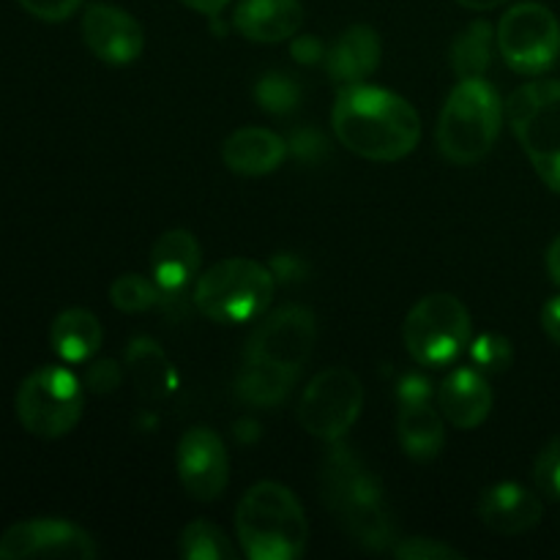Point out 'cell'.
<instances>
[{
	"label": "cell",
	"mask_w": 560,
	"mask_h": 560,
	"mask_svg": "<svg viewBox=\"0 0 560 560\" xmlns=\"http://www.w3.org/2000/svg\"><path fill=\"white\" fill-rule=\"evenodd\" d=\"M148 266L162 299H180L200 273V244L189 230H167L153 241Z\"/></svg>",
	"instance_id": "cell-15"
},
{
	"label": "cell",
	"mask_w": 560,
	"mask_h": 560,
	"mask_svg": "<svg viewBox=\"0 0 560 560\" xmlns=\"http://www.w3.org/2000/svg\"><path fill=\"white\" fill-rule=\"evenodd\" d=\"M492 47H495V31L487 20H476L457 33L452 42V69L459 80H474V77H485V71L492 63Z\"/></svg>",
	"instance_id": "cell-25"
},
{
	"label": "cell",
	"mask_w": 560,
	"mask_h": 560,
	"mask_svg": "<svg viewBox=\"0 0 560 560\" xmlns=\"http://www.w3.org/2000/svg\"><path fill=\"white\" fill-rule=\"evenodd\" d=\"M364 408V386L348 366H328L306 383L299 399V424L312 438L337 443L353 430Z\"/></svg>",
	"instance_id": "cell-10"
},
{
	"label": "cell",
	"mask_w": 560,
	"mask_h": 560,
	"mask_svg": "<svg viewBox=\"0 0 560 560\" xmlns=\"http://www.w3.org/2000/svg\"><path fill=\"white\" fill-rule=\"evenodd\" d=\"M399 446L416 463H430L443 452L446 430H443V413L432 402H408L399 405L397 419Z\"/></svg>",
	"instance_id": "cell-22"
},
{
	"label": "cell",
	"mask_w": 560,
	"mask_h": 560,
	"mask_svg": "<svg viewBox=\"0 0 560 560\" xmlns=\"http://www.w3.org/2000/svg\"><path fill=\"white\" fill-rule=\"evenodd\" d=\"M235 31L255 44H282L304 25L301 0H238Z\"/></svg>",
	"instance_id": "cell-18"
},
{
	"label": "cell",
	"mask_w": 560,
	"mask_h": 560,
	"mask_svg": "<svg viewBox=\"0 0 560 560\" xmlns=\"http://www.w3.org/2000/svg\"><path fill=\"white\" fill-rule=\"evenodd\" d=\"M503 126V104L485 77L459 80L438 118V148L452 164L468 167L495 148Z\"/></svg>",
	"instance_id": "cell-4"
},
{
	"label": "cell",
	"mask_w": 560,
	"mask_h": 560,
	"mask_svg": "<svg viewBox=\"0 0 560 560\" xmlns=\"http://www.w3.org/2000/svg\"><path fill=\"white\" fill-rule=\"evenodd\" d=\"M235 534L252 560H295L306 550L304 506L279 481H257L235 509Z\"/></svg>",
	"instance_id": "cell-3"
},
{
	"label": "cell",
	"mask_w": 560,
	"mask_h": 560,
	"mask_svg": "<svg viewBox=\"0 0 560 560\" xmlns=\"http://www.w3.org/2000/svg\"><path fill=\"white\" fill-rule=\"evenodd\" d=\"M506 118L547 189L560 195V82L534 80L506 102Z\"/></svg>",
	"instance_id": "cell-6"
},
{
	"label": "cell",
	"mask_w": 560,
	"mask_h": 560,
	"mask_svg": "<svg viewBox=\"0 0 560 560\" xmlns=\"http://www.w3.org/2000/svg\"><path fill=\"white\" fill-rule=\"evenodd\" d=\"M381 38L372 27L353 25L331 44L326 52V71L337 85H359L366 77L375 74L381 63Z\"/></svg>",
	"instance_id": "cell-21"
},
{
	"label": "cell",
	"mask_w": 560,
	"mask_h": 560,
	"mask_svg": "<svg viewBox=\"0 0 560 560\" xmlns=\"http://www.w3.org/2000/svg\"><path fill=\"white\" fill-rule=\"evenodd\" d=\"M82 42L102 63L129 66L145 49V33L129 11L109 3H91L82 14Z\"/></svg>",
	"instance_id": "cell-14"
},
{
	"label": "cell",
	"mask_w": 560,
	"mask_h": 560,
	"mask_svg": "<svg viewBox=\"0 0 560 560\" xmlns=\"http://www.w3.org/2000/svg\"><path fill=\"white\" fill-rule=\"evenodd\" d=\"M317 342L315 312L306 306H282L271 312L246 339L244 359L249 364L301 375Z\"/></svg>",
	"instance_id": "cell-11"
},
{
	"label": "cell",
	"mask_w": 560,
	"mask_h": 560,
	"mask_svg": "<svg viewBox=\"0 0 560 560\" xmlns=\"http://www.w3.org/2000/svg\"><path fill=\"white\" fill-rule=\"evenodd\" d=\"M435 397V388L432 383L427 381L424 375H405L397 386V402L408 405V402H432Z\"/></svg>",
	"instance_id": "cell-34"
},
{
	"label": "cell",
	"mask_w": 560,
	"mask_h": 560,
	"mask_svg": "<svg viewBox=\"0 0 560 560\" xmlns=\"http://www.w3.org/2000/svg\"><path fill=\"white\" fill-rule=\"evenodd\" d=\"M495 47L503 63L517 74H545L560 58L558 16L534 0L512 5L495 27Z\"/></svg>",
	"instance_id": "cell-9"
},
{
	"label": "cell",
	"mask_w": 560,
	"mask_h": 560,
	"mask_svg": "<svg viewBox=\"0 0 560 560\" xmlns=\"http://www.w3.org/2000/svg\"><path fill=\"white\" fill-rule=\"evenodd\" d=\"M175 468H178L180 487L195 501L213 503L228 490V446L211 427H191L184 432L175 452Z\"/></svg>",
	"instance_id": "cell-12"
},
{
	"label": "cell",
	"mask_w": 560,
	"mask_h": 560,
	"mask_svg": "<svg viewBox=\"0 0 560 560\" xmlns=\"http://www.w3.org/2000/svg\"><path fill=\"white\" fill-rule=\"evenodd\" d=\"M104 342V328L93 312L66 310L55 317L52 328H49V345H52L55 355L66 364H85L98 353Z\"/></svg>",
	"instance_id": "cell-23"
},
{
	"label": "cell",
	"mask_w": 560,
	"mask_h": 560,
	"mask_svg": "<svg viewBox=\"0 0 560 560\" xmlns=\"http://www.w3.org/2000/svg\"><path fill=\"white\" fill-rule=\"evenodd\" d=\"M323 501L355 545L372 552L392 547L394 523L383 485L342 441L331 443L323 459Z\"/></svg>",
	"instance_id": "cell-2"
},
{
	"label": "cell",
	"mask_w": 560,
	"mask_h": 560,
	"mask_svg": "<svg viewBox=\"0 0 560 560\" xmlns=\"http://www.w3.org/2000/svg\"><path fill=\"white\" fill-rule=\"evenodd\" d=\"M120 381H124V370H120L118 361H113V359L93 361V364H88L85 377H82V383H85V392H93V394H113L115 388L120 386Z\"/></svg>",
	"instance_id": "cell-32"
},
{
	"label": "cell",
	"mask_w": 560,
	"mask_h": 560,
	"mask_svg": "<svg viewBox=\"0 0 560 560\" xmlns=\"http://www.w3.org/2000/svg\"><path fill=\"white\" fill-rule=\"evenodd\" d=\"M31 16L42 22H63L82 5V0H16Z\"/></svg>",
	"instance_id": "cell-33"
},
{
	"label": "cell",
	"mask_w": 560,
	"mask_h": 560,
	"mask_svg": "<svg viewBox=\"0 0 560 560\" xmlns=\"http://www.w3.org/2000/svg\"><path fill=\"white\" fill-rule=\"evenodd\" d=\"M392 556L399 560H459L463 552L457 547H448L438 539H427V536H410L399 545L392 547Z\"/></svg>",
	"instance_id": "cell-31"
},
{
	"label": "cell",
	"mask_w": 560,
	"mask_h": 560,
	"mask_svg": "<svg viewBox=\"0 0 560 560\" xmlns=\"http://www.w3.org/2000/svg\"><path fill=\"white\" fill-rule=\"evenodd\" d=\"M541 498L514 481L490 487L479 501V520L498 536L528 534L541 523Z\"/></svg>",
	"instance_id": "cell-16"
},
{
	"label": "cell",
	"mask_w": 560,
	"mask_h": 560,
	"mask_svg": "<svg viewBox=\"0 0 560 560\" xmlns=\"http://www.w3.org/2000/svg\"><path fill=\"white\" fill-rule=\"evenodd\" d=\"M109 301L115 310L126 312V315H140V312L153 310L162 301V290L153 282V277H142V273H120L113 284H109Z\"/></svg>",
	"instance_id": "cell-27"
},
{
	"label": "cell",
	"mask_w": 560,
	"mask_h": 560,
	"mask_svg": "<svg viewBox=\"0 0 560 560\" xmlns=\"http://www.w3.org/2000/svg\"><path fill=\"white\" fill-rule=\"evenodd\" d=\"M470 361L485 375H501L512 366L514 348L503 334H481V337L470 339Z\"/></svg>",
	"instance_id": "cell-28"
},
{
	"label": "cell",
	"mask_w": 560,
	"mask_h": 560,
	"mask_svg": "<svg viewBox=\"0 0 560 560\" xmlns=\"http://www.w3.org/2000/svg\"><path fill=\"white\" fill-rule=\"evenodd\" d=\"M180 3L191 11H200V14H206V16H217L228 9L230 0H180Z\"/></svg>",
	"instance_id": "cell-37"
},
{
	"label": "cell",
	"mask_w": 560,
	"mask_h": 560,
	"mask_svg": "<svg viewBox=\"0 0 560 560\" xmlns=\"http://www.w3.org/2000/svg\"><path fill=\"white\" fill-rule=\"evenodd\" d=\"M547 273H550L552 282L560 288V235L552 241L550 249H547Z\"/></svg>",
	"instance_id": "cell-38"
},
{
	"label": "cell",
	"mask_w": 560,
	"mask_h": 560,
	"mask_svg": "<svg viewBox=\"0 0 560 560\" xmlns=\"http://www.w3.org/2000/svg\"><path fill=\"white\" fill-rule=\"evenodd\" d=\"M337 140L370 162H399L421 140V118L399 93L375 85H348L339 91L331 113Z\"/></svg>",
	"instance_id": "cell-1"
},
{
	"label": "cell",
	"mask_w": 560,
	"mask_h": 560,
	"mask_svg": "<svg viewBox=\"0 0 560 560\" xmlns=\"http://www.w3.org/2000/svg\"><path fill=\"white\" fill-rule=\"evenodd\" d=\"M402 339L416 364L448 366L470 348L474 323L457 295L432 293L408 312Z\"/></svg>",
	"instance_id": "cell-7"
},
{
	"label": "cell",
	"mask_w": 560,
	"mask_h": 560,
	"mask_svg": "<svg viewBox=\"0 0 560 560\" xmlns=\"http://www.w3.org/2000/svg\"><path fill=\"white\" fill-rule=\"evenodd\" d=\"M124 370L142 402H162L178 386L173 361L151 337H135L126 345Z\"/></svg>",
	"instance_id": "cell-20"
},
{
	"label": "cell",
	"mask_w": 560,
	"mask_h": 560,
	"mask_svg": "<svg viewBox=\"0 0 560 560\" xmlns=\"http://www.w3.org/2000/svg\"><path fill=\"white\" fill-rule=\"evenodd\" d=\"M284 153H288V142L277 131L262 129V126H244L224 140L222 162L228 164L230 173L260 178L282 164Z\"/></svg>",
	"instance_id": "cell-19"
},
{
	"label": "cell",
	"mask_w": 560,
	"mask_h": 560,
	"mask_svg": "<svg viewBox=\"0 0 560 560\" xmlns=\"http://www.w3.org/2000/svg\"><path fill=\"white\" fill-rule=\"evenodd\" d=\"M438 408L457 430H476L492 410V388L476 366L454 370L438 388Z\"/></svg>",
	"instance_id": "cell-17"
},
{
	"label": "cell",
	"mask_w": 560,
	"mask_h": 560,
	"mask_svg": "<svg viewBox=\"0 0 560 560\" xmlns=\"http://www.w3.org/2000/svg\"><path fill=\"white\" fill-rule=\"evenodd\" d=\"M180 556L186 560H235L238 550L219 525L195 520L180 530Z\"/></svg>",
	"instance_id": "cell-26"
},
{
	"label": "cell",
	"mask_w": 560,
	"mask_h": 560,
	"mask_svg": "<svg viewBox=\"0 0 560 560\" xmlns=\"http://www.w3.org/2000/svg\"><path fill=\"white\" fill-rule=\"evenodd\" d=\"M85 410L82 381L66 366H42L20 383L16 419L31 435L55 441L80 424Z\"/></svg>",
	"instance_id": "cell-8"
},
{
	"label": "cell",
	"mask_w": 560,
	"mask_h": 560,
	"mask_svg": "<svg viewBox=\"0 0 560 560\" xmlns=\"http://www.w3.org/2000/svg\"><path fill=\"white\" fill-rule=\"evenodd\" d=\"M536 490L550 501H560V435L552 438L534 463Z\"/></svg>",
	"instance_id": "cell-30"
},
{
	"label": "cell",
	"mask_w": 560,
	"mask_h": 560,
	"mask_svg": "<svg viewBox=\"0 0 560 560\" xmlns=\"http://www.w3.org/2000/svg\"><path fill=\"white\" fill-rule=\"evenodd\" d=\"M459 5H465V9L470 11H492L498 9V5L509 3V0H457Z\"/></svg>",
	"instance_id": "cell-39"
},
{
	"label": "cell",
	"mask_w": 560,
	"mask_h": 560,
	"mask_svg": "<svg viewBox=\"0 0 560 560\" xmlns=\"http://www.w3.org/2000/svg\"><path fill=\"white\" fill-rule=\"evenodd\" d=\"M295 383H299V375L241 361V370L235 375V394L241 402L252 405V408H277L290 397Z\"/></svg>",
	"instance_id": "cell-24"
},
{
	"label": "cell",
	"mask_w": 560,
	"mask_h": 560,
	"mask_svg": "<svg viewBox=\"0 0 560 560\" xmlns=\"http://www.w3.org/2000/svg\"><path fill=\"white\" fill-rule=\"evenodd\" d=\"M273 290L277 277L271 268L249 257H230L197 277L191 301L208 320L235 326L257 320L271 306Z\"/></svg>",
	"instance_id": "cell-5"
},
{
	"label": "cell",
	"mask_w": 560,
	"mask_h": 560,
	"mask_svg": "<svg viewBox=\"0 0 560 560\" xmlns=\"http://www.w3.org/2000/svg\"><path fill=\"white\" fill-rule=\"evenodd\" d=\"M98 547L91 536L66 520H25L0 536V560L77 558L91 560Z\"/></svg>",
	"instance_id": "cell-13"
},
{
	"label": "cell",
	"mask_w": 560,
	"mask_h": 560,
	"mask_svg": "<svg viewBox=\"0 0 560 560\" xmlns=\"http://www.w3.org/2000/svg\"><path fill=\"white\" fill-rule=\"evenodd\" d=\"M541 328H545L547 337L560 348V295L550 299L541 310Z\"/></svg>",
	"instance_id": "cell-35"
},
{
	"label": "cell",
	"mask_w": 560,
	"mask_h": 560,
	"mask_svg": "<svg viewBox=\"0 0 560 560\" xmlns=\"http://www.w3.org/2000/svg\"><path fill=\"white\" fill-rule=\"evenodd\" d=\"M255 98L266 113L282 115L299 104V85L288 74H266L255 85Z\"/></svg>",
	"instance_id": "cell-29"
},
{
	"label": "cell",
	"mask_w": 560,
	"mask_h": 560,
	"mask_svg": "<svg viewBox=\"0 0 560 560\" xmlns=\"http://www.w3.org/2000/svg\"><path fill=\"white\" fill-rule=\"evenodd\" d=\"M293 55L301 63H317L323 58V44L315 36H299L293 42Z\"/></svg>",
	"instance_id": "cell-36"
}]
</instances>
